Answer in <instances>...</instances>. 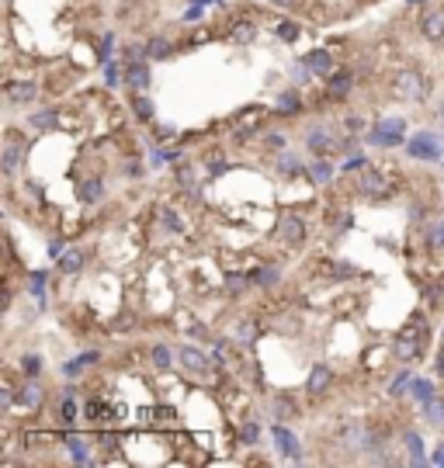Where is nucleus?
Wrapping results in <instances>:
<instances>
[{"label": "nucleus", "mask_w": 444, "mask_h": 468, "mask_svg": "<svg viewBox=\"0 0 444 468\" xmlns=\"http://www.w3.org/2000/svg\"><path fill=\"white\" fill-rule=\"evenodd\" d=\"M302 142H306V149H309L313 156H333L337 149H344V142H340L337 129H333V125H323V122L306 125Z\"/></svg>", "instance_id": "f257e3e1"}, {"label": "nucleus", "mask_w": 444, "mask_h": 468, "mask_svg": "<svg viewBox=\"0 0 444 468\" xmlns=\"http://www.w3.org/2000/svg\"><path fill=\"white\" fill-rule=\"evenodd\" d=\"M423 344H427V323L423 319L420 323L413 319V326H406V330L396 333L392 354H396V361H416L423 354Z\"/></svg>", "instance_id": "f03ea898"}, {"label": "nucleus", "mask_w": 444, "mask_h": 468, "mask_svg": "<svg viewBox=\"0 0 444 468\" xmlns=\"http://www.w3.org/2000/svg\"><path fill=\"white\" fill-rule=\"evenodd\" d=\"M368 142L378 146V149H392V146H403L406 142V122L399 115H389V118H378L371 129H368Z\"/></svg>", "instance_id": "7ed1b4c3"}, {"label": "nucleus", "mask_w": 444, "mask_h": 468, "mask_svg": "<svg viewBox=\"0 0 444 468\" xmlns=\"http://www.w3.org/2000/svg\"><path fill=\"white\" fill-rule=\"evenodd\" d=\"M275 240L285 243V247H302L309 240V222L295 212H285L278 215V225H275Z\"/></svg>", "instance_id": "20e7f679"}, {"label": "nucleus", "mask_w": 444, "mask_h": 468, "mask_svg": "<svg viewBox=\"0 0 444 468\" xmlns=\"http://www.w3.org/2000/svg\"><path fill=\"white\" fill-rule=\"evenodd\" d=\"M406 153L413 160H423V163H437L441 160V135L430 132V129H420L416 135L406 139Z\"/></svg>", "instance_id": "39448f33"}, {"label": "nucleus", "mask_w": 444, "mask_h": 468, "mask_svg": "<svg viewBox=\"0 0 444 468\" xmlns=\"http://www.w3.org/2000/svg\"><path fill=\"white\" fill-rule=\"evenodd\" d=\"M358 191H361V198H368V201H385V198H389V177H385L378 167H361Z\"/></svg>", "instance_id": "423d86ee"}, {"label": "nucleus", "mask_w": 444, "mask_h": 468, "mask_svg": "<svg viewBox=\"0 0 444 468\" xmlns=\"http://www.w3.org/2000/svg\"><path fill=\"white\" fill-rule=\"evenodd\" d=\"M271 440H275V451H278L281 458H288V461H302V440H299V433H295L292 427H285V423H278V420H275V427H271Z\"/></svg>", "instance_id": "0eeeda50"}, {"label": "nucleus", "mask_w": 444, "mask_h": 468, "mask_svg": "<svg viewBox=\"0 0 444 468\" xmlns=\"http://www.w3.org/2000/svg\"><path fill=\"white\" fill-rule=\"evenodd\" d=\"M177 364L187 371V375H208L212 371V364H208V354L205 350H198V347H191V344H184L181 350H177Z\"/></svg>", "instance_id": "6e6552de"}, {"label": "nucleus", "mask_w": 444, "mask_h": 468, "mask_svg": "<svg viewBox=\"0 0 444 468\" xmlns=\"http://www.w3.org/2000/svg\"><path fill=\"white\" fill-rule=\"evenodd\" d=\"M330 389H333V368H330V364H323V361H316V364L309 368L306 392H309L313 399H320V395H326Z\"/></svg>", "instance_id": "1a4fd4ad"}, {"label": "nucleus", "mask_w": 444, "mask_h": 468, "mask_svg": "<svg viewBox=\"0 0 444 468\" xmlns=\"http://www.w3.org/2000/svg\"><path fill=\"white\" fill-rule=\"evenodd\" d=\"M21 163H25V142H21L18 135H8L4 156H0V170H4V177H18Z\"/></svg>", "instance_id": "9d476101"}, {"label": "nucleus", "mask_w": 444, "mask_h": 468, "mask_svg": "<svg viewBox=\"0 0 444 468\" xmlns=\"http://www.w3.org/2000/svg\"><path fill=\"white\" fill-rule=\"evenodd\" d=\"M396 87H399L403 97H413V101H423V97H427V77H423L420 70L399 73V77H396Z\"/></svg>", "instance_id": "9b49d317"}, {"label": "nucleus", "mask_w": 444, "mask_h": 468, "mask_svg": "<svg viewBox=\"0 0 444 468\" xmlns=\"http://www.w3.org/2000/svg\"><path fill=\"white\" fill-rule=\"evenodd\" d=\"M153 73H149V59H132L125 63V87L129 91H149Z\"/></svg>", "instance_id": "f8f14e48"}, {"label": "nucleus", "mask_w": 444, "mask_h": 468, "mask_svg": "<svg viewBox=\"0 0 444 468\" xmlns=\"http://www.w3.org/2000/svg\"><path fill=\"white\" fill-rule=\"evenodd\" d=\"M351 91H354V70H333L326 77V97L330 101H344V97H351Z\"/></svg>", "instance_id": "ddd939ff"}, {"label": "nucleus", "mask_w": 444, "mask_h": 468, "mask_svg": "<svg viewBox=\"0 0 444 468\" xmlns=\"http://www.w3.org/2000/svg\"><path fill=\"white\" fill-rule=\"evenodd\" d=\"M302 63H306V70H309L313 77H330V73L337 70V59H333L330 49H313V53L302 56Z\"/></svg>", "instance_id": "4468645a"}, {"label": "nucleus", "mask_w": 444, "mask_h": 468, "mask_svg": "<svg viewBox=\"0 0 444 468\" xmlns=\"http://www.w3.org/2000/svg\"><path fill=\"white\" fill-rule=\"evenodd\" d=\"M420 35L427 42H444V8H434L420 18Z\"/></svg>", "instance_id": "2eb2a0df"}, {"label": "nucleus", "mask_w": 444, "mask_h": 468, "mask_svg": "<svg viewBox=\"0 0 444 468\" xmlns=\"http://www.w3.org/2000/svg\"><path fill=\"white\" fill-rule=\"evenodd\" d=\"M306 160L299 156V153H288V149H281L278 156H275V170L281 174V177H299V174H306Z\"/></svg>", "instance_id": "dca6fc26"}, {"label": "nucleus", "mask_w": 444, "mask_h": 468, "mask_svg": "<svg viewBox=\"0 0 444 468\" xmlns=\"http://www.w3.org/2000/svg\"><path fill=\"white\" fill-rule=\"evenodd\" d=\"M35 97H39V84H35V80H21V84H8V101H11V104L25 108V104H32Z\"/></svg>", "instance_id": "f3484780"}, {"label": "nucleus", "mask_w": 444, "mask_h": 468, "mask_svg": "<svg viewBox=\"0 0 444 468\" xmlns=\"http://www.w3.org/2000/svg\"><path fill=\"white\" fill-rule=\"evenodd\" d=\"M333 174H337V170H333L330 156H316V160H313V163L306 167V177H309V180H313L316 187H326V184L333 180Z\"/></svg>", "instance_id": "a211bd4d"}, {"label": "nucleus", "mask_w": 444, "mask_h": 468, "mask_svg": "<svg viewBox=\"0 0 444 468\" xmlns=\"http://www.w3.org/2000/svg\"><path fill=\"white\" fill-rule=\"evenodd\" d=\"M87 261H91V254L84 247H66V254L59 257V271L63 274H80L87 268Z\"/></svg>", "instance_id": "6ab92c4d"}, {"label": "nucleus", "mask_w": 444, "mask_h": 468, "mask_svg": "<svg viewBox=\"0 0 444 468\" xmlns=\"http://www.w3.org/2000/svg\"><path fill=\"white\" fill-rule=\"evenodd\" d=\"M42 399H46V389L39 385V378H25V385L18 389V402H21L25 409H39Z\"/></svg>", "instance_id": "aec40b11"}, {"label": "nucleus", "mask_w": 444, "mask_h": 468, "mask_svg": "<svg viewBox=\"0 0 444 468\" xmlns=\"http://www.w3.org/2000/svg\"><path fill=\"white\" fill-rule=\"evenodd\" d=\"M275 108H278V115H285V118H295V115L302 111V97H299V87H288V91H281V94H278V101H275Z\"/></svg>", "instance_id": "412c9836"}, {"label": "nucleus", "mask_w": 444, "mask_h": 468, "mask_svg": "<svg viewBox=\"0 0 444 468\" xmlns=\"http://www.w3.org/2000/svg\"><path fill=\"white\" fill-rule=\"evenodd\" d=\"M170 56H174V42L167 35H153L146 42V59L149 63H160V59H170Z\"/></svg>", "instance_id": "4be33fe9"}, {"label": "nucleus", "mask_w": 444, "mask_h": 468, "mask_svg": "<svg viewBox=\"0 0 444 468\" xmlns=\"http://www.w3.org/2000/svg\"><path fill=\"white\" fill-rule=\"evenodd\" d=\"M406 392H409V399L416 402V406H427L437 392H434V382L430 378H409V385H406Z\"/></svg>", "instance_id": "5701e85b"}, {"label": "nucleus", "mask_w": 444, "mask_h": 468, "mask_svg": "<svg viewBox=\"0 0 444 468\" xmlns=\"http://www.w3.org/2000/svg\"><path fill=\"white\" fill-rule=\"evenodd\" d=\"M94 361H101V354H98V350L77 354V357H70V361L63 364V375H66V378H77V375H84V368H91Z\"/></svg>", "instance_id": "b1692460"}, {"label": "nucleus", "mask_w": 444, "mask_h": 468, "mask_svg": "<svg viewBox=\"0 0 444 468\" xmlns=\"http://www.w3.org/2000/svg\"><path fill=\"white\" fill-rule=\"evenodd\" d=\"M63 444H66V451L73 454V461H91V440H87V437H80V433H66V437H63Z\"/></svg>", "instance_id": "393cba45"}, {"label": "nucleus", "mask_w": 444, "mask_h": 468, "mask_svg": "<svg viewBox=\"0 0 444 468\" xmlns=\"http://www.w3.org/2000/svg\"><path fill=\"white\" fill-rule=\"evenodd\" d=\"M132 111H136V118H139V122H153L156 104L146 97V91H132Z\"/></svg>", "instance_id": "a878e982"}, {"label": "nucleus", "mask_w": 444, "mask_h": 468, "mask_svg": "<svg viewBox=\"0 0 444 468\" xmlns=\"http://www.w3.org/2000/svg\"><path fill=\"white\" fill-rule=\"evenodd\" d=\"M104 198V180L101 177H87L84 184H80V201L84 205H98Z\"/></svg>", "instance_id": "bb28decb"}, {"label": "nucleus", "mask_w": 444, "mask_h": 468, "mask_svg": "<svg viewBox=\"0 0 444 468\" xmlns=\"http://www.w3.org/2000/svg\"><path fill=\"white\" fill-rule=\"evenodd\" d=\"M149 361H153V368L167 371V368H174L177 354H174V350H170L167 344H153V347H149Z\"/></svg>", "instance_id": "cd10ccee"}, {"label": "nucleus", "mask_w": 444, "mask_h": 468, "mask_svg": "<svg viewBox=\"0 0 444 468\" xmlns=\"http://www.w3.org/2000/svg\"><path fill=\"white\" fill-rule=\"evenodd\" d=\"M295 413H299V406H295L285 392H278V395L271 399V416H275V420H292Z\"/></svg>", "instance_id": "c85d7f7f"}, {"label": "nucleus", "mask_w": 444, "mask_h": 468, "mask_svg": "<svg viewBox=\"0 0 444 468\" xmlns=\"http://www.w3.org/2000/svg\"><path fill=\"white\" fill-rule=\"evenodd\" d=\"M403 444L409 451V465H423V437L416 430H403Z\"/></svg>", "instance_id": "c756f323"}, {"label": "nucleus", "mask_w": 444, "mask_h": 468, "mask_svg": "<svg viewBox=\"0 0 444 468\" xmlns=\"http://www.w3.org/2000/svg\"><path fill=\"white\" fill-rule=\"evenodd\" d=\"M233 337H237V344L250 347V344L261 337V326H257L254 319H240V323H237V330H233Z\"/></svg>", "instance_id": "7c9ffc66"}, {"label": "nucleus", "mask_w": 444, "mask_h": 468, "mask_svg": "<svg viewBox=\"0 0 444 468\" xmlns=\"http://www.w3.org/2000/svg\"><path fill=\"white\" fill-rule=\"evenodd\" d=\"M56 108H42V111H35V115H28V125L32 129H39V132H49V129H56Z\"/></svg>", "instance_id": "2f4dec72"}, {"label": "nucleus", "mask_w": 444, "mask_h": 468, "mask_svg": "<svg viewBox=\"0 0 444 468\" xmlns=\"http://www.w3.org/2000/svg\"><path fill=\"white\" fill-rule=\"evenodd\" d=\"M423 232H427V247H430V250H444V218L427 222Z\"/></svg>", "instance_id": "473e14b6"}, {"label": "nucleus", "mask_w": 444, "mask_h": 468, "mask_svg": "<svg viewBox=\"0 0 444 468\" xmlns=\"http://www.w3.org/2000/svg\"><path fill=\"white\" fill-rule=\"evenodd\" d=\"M230 39H233L237 46H247V42L257 39V25H254V21H237L233 32H230Z\"/></svg>", "instance_id": "72a5a7b5"}, {"label": "nucleus", "mask_w": 444, "mask_h": 468, "mask_svg": "<svg viewBox=\"0 0 444 468\" xmlns=\"http://www.w3.org/2000/svg\"><path fill=\"white\" fill-rule=\"evenodd\" d=\"M423 409V420L427 423H434V427H444V399L441 395H434L427 406H420Z\"/></svg>", "instance_id": "f704fd0d"}, {"label": "nucleus", "mask_w": 444, "mask_h": 468, "mask_svg": "<svg viewBox=\"0 0 444 468\" xmlns=\"http://www.w3.org/2000/svg\"><path fill=\"white\" fill-rule=\"evenodd\" d=\"M250 281L261 285V288H275V285L281 281V271H278V268H261V271L250 274Z\"/></svg>", "instance_id": "c9c22d12"}, {"label": "nucleus", "mask_w": 444, "mask_h": 468, "mask_svg": "<svg viewBox=\"0 0 444 468\" xmlns=\"http://www.w3.org/2000/svg\"><path fill=\"white\" fill-rule=\"evenodd\" d=\"M257 437H261V423H257L254 416H247V420L240 423V440L254 447V444H257Z\"/></svg>", "instance_id": "e433bc0d"}, {"label": "nucleus", "mask_w": 444, "mask_h": 468, "mask_svg": "<svg viewBox=\"0 0 444 468\" xmlns=\"http://www.w3.org/2000/svg\"><path fill=\"white\" fill-rule=\"evenodd\" d=\"M299 32H302V28H299L295 21H278V25H275V35H278L281 42H299Z\"/></svg>", "instance_id": "4c0bfd02"}, {"label": "nucleus", "mask_w": 444, "mask_h": 468, "mask_svg": "<svg viewBox=\"0 0 444 468\" xmlns=\"http://www.w3.org/2000/svg\"><path fill=\"white\" fill-rule=\"evenodd\" d=\"M21 375L25 378H39L42 375V357L39 354H25L21 357Z\"/></svg>", "instance_id": "58836bf2"}, {"label": "nucleus", "mask_w": 444, "mask_h": 468, "mask_svg": "<svg viewBox=\"0 0 444 468\" xmlns=\"http://www.w3.org/2000/svg\"><path fill=\"white\" fill-rule=\"evenodd\" d=\"M264 149H271V153L288 149V135L285 132H264Z\"/></svg>", "instance_id": "ea45409f"}, {"label": "nucleus", "mask_w": 444, "mask_h": 468, "mask_svg": "<svg viewBox=\"0 0 444 468\" xmlns=\"http://www.w3.org/2000/svg\"><path fill=\"white\" fill-rule=\"evenodd\" d=\"M160 222H163L167 232H184V222H181V215H177L174 208H163V212H160Z\"/></svg>", "instance_id": "a19ab883"}, {"label": "nucleus", "mask_w": 444, "mask_h": 468, "mask_svg": "<svg viewBox=\"0 0 444 468\" xmlns=\"http://www.w3.org/2000/svg\"><path fill=\"white\" fill-rule=\"evenodd\" d=\"M111 49H115V32H104V39H101V46H98V63H108Z\"/></svg>", "instance_id": "79ce46f5"}, {"label": "nucleus", "mask_w": 444, "mask_h": 468, "mask_svg": "<svg viewBox=\"0 0 444 468\" xmlns=\"http://www.w3.org/2000/svg\"><path fill=\"white\" fill-rule=\"evenodd\" d=\"M104 84H108V87H118V84H125V70H118V63L104 66Z\"/></svg>", "instance_id": "37998d69"}, {"label": "nucleus", "mask_w": 444, "mask_h": 468, "mask_svg": "<svg viewBox=\"0 0 444 468\" xmlns=\"http://www.w3.org/2000/svg\"><path fill=\"white\" fill-rule=\"evenodd\" d=\"M409 378H413L409 371H399V375H396V378L389 382V395H392V399H396V395H403V389L409 385Z\"/></svg>", "instance_id": "c03bdc74"}, {"label": "nucleus", "mask_w": 444, "mask_h": 468, "mask_svg": "<svg viewBox=\"0 0 444 468\" xmlns=\"http://www.w3.org/2000/svg\"><path fill=\"white\" fill-rule=\"evenodd\" d=\"M226 170H230V160H226V156H219V153L208 156V174L219 177V174H226Z\"/></svg>", "instance_id": "a18cd8bd"}, {"label": "nucleus", "mask_w": 444, "mask_h": 468, "mask_svg": "<svg viewBox=\"0 0 444 468\" xmlns=\"http://www.w3.org/2000/svg\"><path fill=\"white\" fill-rule=\"evenodd\" d=\"M247 285H250V278H240V274H230V278H226V292H230V295H243Z\"/></svg>", "instance_id": "49530a36"}, {"label": "nucleus", "mask_w": 444, "mask_h": 468, "mask_svg": "<svg viewBox=\"0 0 444 468\" xmlns=\"http://www.w3.org/2000/svg\"><path fill=\"white\" fill-rule=\"evenodd\" d=\"M122 56H125V63H132V59H146V46H139V42H129V46L122 49Z\"/></svg>", "instance_id": "de8ad7c7"}, {"label": "nucleus", "mask_w": 444, "mask_h": 468, "mask_svg": "<svg viewBox=\"0 0 444 468\" xmlns=\"http://www.w3.org/2000/svg\"><path fill=\"white\" fill-rule=\"evenodd\" d=\"M344 129H347L351 135H358V132H364V118H358V115H347V118H344Z\"/></svg>", "instance_id": "09e8293b"}, {"label": "nucleus", "mask_w": 444, "mask_h": 468, "mask_svg": "<svg viewBox=\"0 0 444 468\" xmlns=\"http://www.w3.org/2000/svg\"><path fill=\"white\" fill-rule=\"evenodd\" d=\"M177 180H181V187L191 191V187H194V170H191V167H181V170H177Z\"/></svg>", "instance_id": "8fccbe9b"}, {"label": "nucleus", "mask_w": 444, "mask_h": 468, "mask_svg": "<svg viewBox=\"0 0 444 468\" xmlns=\"http://www.w3.org/2000/svg\"><path fill=\"white\" fill-rule=\"evenodd\" d=\"M42 288H46V274L42 271H32V292L42 295Z\"/></svg>", "instance_id": "3c124183"}, {"label": "nucleus", "mask_w": 444, "mask_h": 468, "mask_svg": "<svg viewBox=\"0 0 444 468\" xmlns=\"http://www.w3.org/2000/svg\"><path fill=\"white\" fill-rule=\"evenodd\" d=\"M63 254H66V247H63L59 240H53V243H49V257H53V261H59Z\"/></svg>", "instance_id": "603ef678"}, {"label": "nucleus", "mask_w": 444, "mask_h": 468, "mask_svg": "<svg viewBox=\"0 0 444 468\" xmlns=\"http://www.w3.org/2000/svg\"><path fill=\"white\" fill-rule=\"evenodd\" d=\"M142 163H125V177H142Z\"/></svg>", "instance_id": "864d4df0"}, {"label": "nucleus", "mask_w": 444, "mask_h": 468, "mask_svg": "<svg viewBox=\"0 0 444 468\" xmlns=\"http://www.w3.org/2000/svg\"><path fill=\"white\" fill-rule=\"evenodd\" d=\"M271 4H275V8H295L299 0H271Z\"/></svg>", "instance_id": "5fc2aeb1"}, {"label": "nucleus", "mask_w": 444, "mask_h": 468, "mask_svg": "<svg viewBox=\"0 0 444 468\" xmlns=\"http://www.w3.org/2000/svg\"><path fill=\"white\" fill-rule=\"evenodd\" d=\"M434 368H437V375H444V347H441V354H437V364H434Z\"/></svg>", "instance_id": "6e6d98bb"}, {"label": "nucleus", "mask_w": 444, "mask_h": 468, "mask_svg": "<svg viewBox=\"0 0 444 468\" xmlns=\"http://www.w3.org/2000/svg\"><path fill=\"white\" fill-rule=\"evenodd\" d=\"M434 461H437V465H444V444H441V451H434Z\"/></svg>", "instance_id": "4d7b16f0"}, {"label": "nucleus", "mask_w": 444, "mask_h": 468, "mask_svg": "<svg viewBox=\"0 0 444 468\" xmlns=\"http://www.w3.org/2000/svg\"><path fill=\"white\" fill-rule=\"evenodd\" d=\"M437 118H441V125H444V101L437 104Z\"/></svg>", "instance_id": "13d9d810"}]
</instances>
